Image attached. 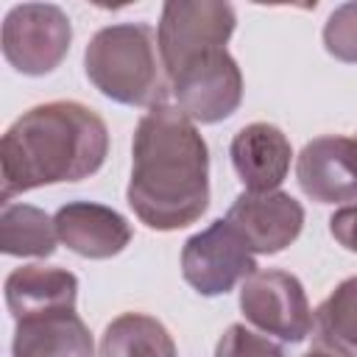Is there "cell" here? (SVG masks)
<instances>
[{
	"label": "cell",
	"instance_id": "6da1fadb",
	"mask_svg": "<svg viewBox=\"0 0 357 357\" xmlns=\"http://www.w3.org/2000/svg\"><path fill=\"white\" fill-rule=\"evenodd\" d=\"M126 201L153 231H178L209 206V148L178 106L148 109L131 142Z\"/></svg>",
	"mask_w": 357,
	"mask_h": 357
},
{
	"label": "cell",
	"instance_id": "7a4b0ae2",
	"mask_svg": "<svg viewBox=\"0 0 357 357\" xmlns=\"http://www.w3.org/2000/svg\"><path fill=\"white\" fill-rule=\"evenodd\" d=\"M109 156L103 117L78 100H50L22 112L0 139V198L81 181L95 176Z\"/></svg>",
	"mask_w": 357,
	"mask_h": 357
},
{
	"label": "cell",
	"instance_id": "3957f363",
	"mask_svg": "<svg viewBox=\"0 0 357 357\" xmlns=\"http://www.w3.org/2000/svg\"><path fill=\"white\" fill-rule=\"evenodd\" d=\"M84 70L89 84L123 106H165L173 95L159 53V36L148 22H114L100 28L86 50Z\"/></svg>",
	"mask_w": 357,
	"mask_h": 357
},
{
	"label": "cell",
	"instance_id": "277c9868",
	"mask_svg": "<svg viewBox=\"0 0 357 357\" xmlns=\"http://www.w3.org/2000/svg\"><path fill=\"white\" fill-rule=\"evenodd\" d=\"M3 56L22 75H47L70 53L73 22L53 3L14 6L3 20Z\"/></svg>",
	"mask_w": 357,
	"mask_h": 357
},
{
	"label": "cell",
	"instance_id": "5b68a950",
	"mask_svg": "<svg viewBox=\"0 0 357 357\" xmlns=\"http://www.w3.org/2000/svg\"><path fill=\"white\" fill-rule=\"evenodd\" d=\"M237 14L231 3L223 0H167L159 17V53L167 70V78L184 67L190 59L226 47L234 33Z\"/></svg>",
	"mask_w": 357,
	"mask_h": 357
},
{
	"label": "cell",
	"instance_id": "8992f818",
	"mask_svg": "<svg viewBox=\"0 0 357 357\" xmlns=\"http://www.w3.org/2000/svg\"><path fill=\"white\" fill-rule=\"evenodd\" d=\"M170 89L178 109L192 123H220L240 109L243 73L226 47L206 50L190 59L170 75Z\"/></svg>",
	"mask_w": 357,
	"mask_h": 357
},
{
	"label": "cell",
	"instance_id": "52a82bcc",
	"mask_svg": "<svg viewBox=\"0 0 357 357\" xmlns=\"http://www.w3.org/2000/svg\"><path fill=\"white\" fill-rule=\"evenodd\" d=\"M240 310L248 324L282 343H301L312 332L304 284L287 271H254L240 287Z\"/></svg>",
	"mask_w": 357,
	"mask_h": 357
},
{
	"label": "cell",
	"instance_id": "ba28073f",
	"mask_svg": "<svg viewBox=\"0 0 357 357\" xmlns=\"http://www.w3.org/2000/svg\"><path fill=\"white\" fill-rule=\"evenodd\" d=\"M254 271L257 259L251 248L226 218L212 220L181 248V276L195 293L206 298L226 296L237 282H245Z\"/></svg>",
	"mask_w": 357,
	"mask_h": 357
},
{
	"label": "cell",
	"instance_id": "9c48e42d",
	"mask_svg": "<svg viewBox=\"0 0 357 357\" xmlns=\"http://www.w3.org/2000/svg\"><path fill=\"white\" fill-rule=\"evenodd\" d=\"M226 220L245 240L251 254H279L304 229V206L282 190L240 192L226 212Z\"/></svg>",
	"mask_w": 357,
	"mask_h": 357
},
{
	"label": "cell",
	"instance_id": "30bf717a",
	"mask_svg": "<svg viewBox=\"0 0 357 357\" xmlns=\"http://www.w3.org/2000/svg\"><path fill=\"white\" fill-rule=\"evenodd\" d=\"M296 181L315 204L357 201V137L324 134L310 139L296 159Z\"/></svg>",
	"mask_w": 357,
	"mask_h": 357
},
{
	"label": "cell",
	"instance_id": "8fae6325",
	"mask_svg": "<svg viewBox=\"0 0 357 357\" xmlns=\"http://www.w3.org/2000/svg\"><path fill=\"white\" fill-rule=\"evenodd\" d=\"M59 243L84 259H112L134 237L131 223L112 206L95 201H70L53 215Z\"/></svg>",
	"mask_w": 357,
	"mask_h": 357
},
{
	"label": "cell",
	"instance_id": "7c38bea8",
	"mask_svg": "<svg viewBox=\"0 0 357 357\" xmlns=\"http://www.w3.org/2000/svg\"><path fill=\"white\" fill-rule=\"evenodd\" d=\"M229 156L237 178L248 192H273L287 178L293 148L279 126L248 123L231 137Z\"/></svg>",
	"mask_w": 357,
	"mask_h": 357
},
{
	"label": "cell",
	"instance_id": "4fadbf2b",
	"mask_svg": "<svg viewBox=\"0 0 357 357\" xmlns=\"http://www.w3.org/2000/svg\"><path fill=\"white\" fill-rule=\"evenodd\" d=\"M14 357H92L95 340L75 310L39 312L17 321Z\"/></svg>",
	"mask_w": 357,
	"mask_h": 357
},
{
	"label": "cell",
	"instance_id": "5bb4252c",
	"mask_svg": "<svg viewBox=\"0 0 357 357\" xmlns=\"http://www.w3.org/2000/svg\"><path fill=\"white\" fill-rule=\"evenodd\" d=\"M3 293L11 318L20 321L39 312L75 310L78 279L59 265H22L6 276Z\"/></svg>",
	"mask_w": 357,
	"mask_h": 357
},
{
	"label": "cell",
	"instance_id": "9a60e30c",
	"mask_svg": "<svg viewBox=\"0 0 357 357\" xmlns=\"http://www.w3.org/2000/svg\"><path fill=\"white\" fill-rule=\"evenodd\" d=\"M312 343L329 357H357V276L343 279L315 307Z\"/></svg>",
	"mask_w": 357,
	"mask_h": 357
},
{
	"label": "cell",
	"instance_id": "2e32d148",
	"mask_svg": "<svg viewBox=\"0 0 357 357\" xmlns=\"http://www.w3.org/2000/svg\"><path fill=\"white\" fill-rule=\"evenodd\" d=\"M100 357H178L167 326L145 312H123L100 335Z\"/></svg>",
	"mask_w": 357,
	"mask_h": 357
},
{
	"label": "cell",
	"instance_id": "e0dca14e",
	"mask_svg": "<svg viewBox=\"0 0 357 357\" xmlns=\"http://www.w3.org/2000/svg\"><path fill=\"white\" fill-rule=\"evenodd\" d=\"M53 218L31 204H3L0 251L8 257H50L56 251Z\"/></svg>",
	"mask_w": 357,
	"mask_h": 357
},
{
	"label": "cell",
	"instance_id": "ac0fdd59",
	"mask_svg": "<svg viewBox=\"0 0 357 357\" xmlns=\"http://www.w3.org/2000/svg\"><path fill=\"white\" fill-rule=\"evenodd\" d=\"M324 47L343 64H357V0L337 6L324 25Z\"/></svg>",
	"mask_w": 357,
	"mask_h": 357
},
{
	"label": "cell",
	"instance_id": "d6986e66",
	"mask_svg": "<svg viewBox=\"0 0 357 357\" xmlns=\"http://www.w3.org/2000/svg\"><path fill=\"white\" fill-rule=\"evenodd\" d=\"M215 357H284V351L268 335H259L245 324H231L220 335Z\"/></svg>",
	"mask_w": 357,
	"mask_h": 357
},
{
	"label": "cell",
	"instance_id": "ffe728a7",
	"mask_svg": "<svg viewBox=\"0 0 357 357\" xmlns=\"http://www.w3.org/2000/svg\"><path fill=\"white\" fill-rule=\"evenodd\" d=\"M329 234L346 251L357 254V204H346L329 218Z\"/></svg>",
	"mask_w": 357,
	"mask_h": 357
},
{
	"label": "cell",
	"instance_id": "44dd1931",
	"mask_svg": "<svg viewBox=\"0 0 357 357\" xmlns=\"http://www.w3.org/2000/svg\"><path fill=\"white\" fill-rule=\"evenodd\" d=\"M301 357H329V354H324V351H318V349H312V351H307V354H301Z\"/></svg>",
	"mask_w": 357,
	"mask_h": 357
}]
</instances>
